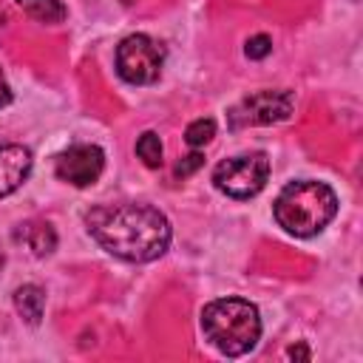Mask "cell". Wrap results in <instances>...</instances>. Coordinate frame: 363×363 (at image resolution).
Here are the masks:
<instances>
[{"label":"cell","instance_id":"3957f363","mask_svg":"<svg viewBox=\"0 0 363 363\" xmlns=\"http://www.w3.org/2000/svg\"><path fill=\"white\" fill-rule=\"evenodd\" d=\"M201 332L216 352L227 357H241L255 349L261 337V318L255 303L250 301L218 298L201 309Z\"/></svg>","mask_w":363,"mask_h":363},{"label":"cell","instance_id":"ba28073f","mask_svg":"<svg viewBox=\"0 0 363 363\" xmlns=\"http://www.w3.org/2000/svg\"><path fill=\"white\" fill-rule=\"evenodd\" d=\"M31 173V150L23 145H0V199L11 196Z\"/></svg>","mask_w":363,"mask_h":363},{"label":"cell","instance_id":"7a4b0ae2","mask_svg":"<svg viewBox=\"0 0 363 363\" xmlns=\"http://www.w3.org/2000/svg\"><path fill=\"white\" fill-rule=\"evenodd\" d=\"M278 227H284L295 238H312L318 235L337 213V196L326 182L301 179L289 182L275 204H272Z\"/></svg>","mask_w":363,"mask_h":363},{"label":"cell","instance_id":"277c9868","mask_svg":"<svg viewBox=\"0 0 363 363\" xmlns=\"http://www.w3.org/2000/svg\"><path fill=\"white\" fill-rule=\"evenodd\" d=\"M269 179V159L261 150L252 153H238L216 164L213 170V184L230 199H252L264 190Z\"/></svg>","mask_w":363,"mask_h":363},{"label":"cell","instance_id":"30bf717a","mask_svg":"<svg viewBox=\"0 0 363 363\" xmlns=\"http://www.w3.org/2000/svg\"><path fill=\"white\" fill-rule=\"evenodd\" d=\"M14 309H17V315H20L26 323L37 326L40 318H43V309H45V292H43L37 284H23V286H17V289H14Z\"/></svg>","mask_w":363,"mask_h":363},{"label":"cell","instance_id":"7c38bea8","mask_svg":"<svg viewBox=\"0 0 363 363\" xmlns=\"http://www.w3.org/2000/svg\"><path fill=\"white\" fill-rule=\"evenodd\" d=\"M136 156L147 164V167H159L162 164V142L153 130H145L139 139H136Z\"/></svg>","mask_w":363,"mask_h":363},{"label":"cell","instance_id":"ac0fdd59","mask_svg":"<svg viewBox=\"0 0 363 363\" xmlns=\"http://www.w3.org/2000/svg\"><path fill=\"white\" fill-rule=\"evenodd\" d=\"M3 264H6V255H3V252H0V269H3Z\"/></svg>","mask_w":363,"mask_h":363},{"label":"cell","instance_id":"5b68a950","mask_svg":"<svg viewBox=\"0 0 363 363\" xmlns=\"http://www.w3.org/2000/svg\"><path fill=\"white\" fill-rule=\"evenodd\" d=\"M164 45L147 34H130L116 48V71L130 85H153L162 77Z\"/></svg>","mask_w":363,"mask_h":363},{"label":"cell","instance_id":"8992f818","mask_svg":"<svg viewBox=\"0 0 363 363\" xmlns=\"http://www.w3.org/2000/svg\"><path fill=\"white\" fill-rule=\"evenodd\" d=\"M295 108L292 91H255L244 96L235 108H230V128H250V125H275L289 119Z\"/></svg>","mask_w":363,"mask_h":363},{"label":"cell","instance_id":"2e32d148","mask_svg":"<svg viewBox=\"0 0 363 363\" xmlns=\"http://www.w3.org/2000/svg\"><path fill=\"white\" fill-rule=\"evenodd\" d=\"M9 102H11V88H9L6 74H3V68H0V108H6Z\"/></svg>","mask_w":363,"mask_h":363},{"label":"cell","instance_id":"8fae6325","mask_svg":"<svg viewBox=\"0 0 363 363\" xmlns=\"http://www.w3.org/2000/svg\"><path fill=\"white\" fill-rule=\"evenodd\" d=\"M17 6L43 23H60L65 17V6L60 0H17Z\"/></svg>","mask_w":363,"mask_h":363},{"label":"cell","instance_id":"52a82bcc","mask_svg":"<svg viewBox=\"0 0 363 363\" xmlns=\"http://www.w3.org/2000/svg\"><path fill=\"white\" fill-rule=\"evenodd\" d=\"M102 167H105V153L96 145H71L54 162L57 179H62L65 184H74V187L94 184L102 176Z\"/></svg>","mask_w":363,"mask_h":363},{"label":"cell","instance_id":"9c48e42d","mask_svg":"<svg viewBox=\"0 0 363 363\" xmlns=\"http://www.w3.org/2000/svg\"><path fill=\"white\" fill-rule=\"evenodd\" d=\"M17 238H23L37 258L51 255L54 247H57V233H54V227L48 221H26V224H20Z\"/></svg>","mask_w":363,"mask_h":363},{"label":"cell","instance_id":"6da1fadb","mask_svg":"<svg viewBox=\"0 0 363 363\" xmlns=\"http://www.w3.org/2000/svg\"><path fill=\"white\" fill-rule=\"evenodd\" d=\"M85 224L102 250L130 264H147L164 255L173 235L164 213L133 201L99 204L85 213Z\"/></svg>","mask_w":363,"mask_h":363},{"label":"cell","instance_id":"9a60e30c","mask_svg":"<svg viewBox=\"0 0 363 363\" xmlns=\"http://www.w3.org/2000/svg\"><path fill=\"white\" fill-rule=\"evenodd\" d=\"M201 164H204V156H201L199 150H193V153H187V156L176 164V176H179V179H187V176H190V173H196Z\"/></svg>","mask_w":363,"mask_h":363},{"label":"cell","instance_id":"5bb4252c","mask_svg":"<svg viewBox=\"0 0 363 363\" xmlns=\"http://www.w3.org/2000/svg\"><path fill=\"white\" fill-rule=\"evenodd\" d=\"M269 51H272V40H269L267 34H255V37H250L247 45H244V54H247L250 60H264Z\"/></svg>","mask_w":363,"mask_h":363},{"label":"cell","instance_id":"4fadbf2b","mask_svg":"<svg viewBox=\"0 0 363 363\" xmlns=\"http://www.w3.org/2000/svg\"><path fill=\"white\" fill-rule=\"evenodd\" d=\"M213 136H216V122H213V119H196V122H190L187 130H184V142H187L190 147H201V145H207Z\"/></svg>","mask_w":363,"mask_h":363},{"label":"cell","instance_id":"e0dca14e","mask_svg":"<svg viewBox=\"0 0 363 363\" xmlns=\"http://www.w3.org/2000/svg\"><path fill=\"white\" fill-rule=\"evenodd\" d=\"M286 354H289L292 360H309V349H306L303 343H295V346H289V349H286Z\"/></svg>","mask_w":363,"mask_h":363}]
</instances>
